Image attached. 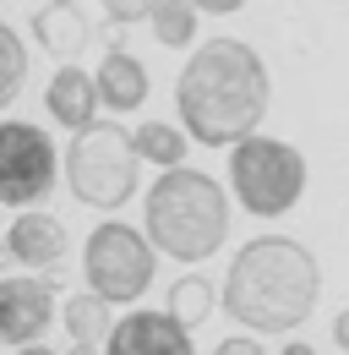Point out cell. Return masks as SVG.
Here are the masks:
<instances>
[{"mask_svg": "<svg viewBox=\"0 0 349 355\" xmlns=\"http://www.w3.org/2000/svg\"><path fill=\"white\" fill-rule=\"evenodd\" d=\"M267 98H273V77L262 55L240 39H208L202 49H191L174 83L180 126L202 148H240L246 137H257Z\"/></svg>", "mask_w": 349, "mask_h": 355, "instance_id": "obj_1", "label": "cell"}, {"mask_svg": "<svg viewBox=\"0 0 349 355\" xmlns=\"http://www.w3.org/2000/svg\"><path fill=\"white\" fill-rule=\"evenodd\" d=\"M322 301V263L295 235H257L224 273V311L257 339H289Z\"/></svg>", "mask_w": 349, "mask_h": 355, "instance_id": "obj_2", "label": "cell"}, {"mask_svg": "<svg viewBox=\"0 0 349 355\" xmlns=\"http://www.w3.org/2000/svg\"><path fill=\"white\" fill-rule=\"evenodd\" d=\"M142 230L159 246V257L174 263H208L229 241V197L208 170H159L142 202Z\"/></svg>", "mask_w": 349, "mask_h": 355, "instance_id": "obj_3", "label": "cell"}, {"mask_svg": "<svg viewBox=\"0 0 349 355\" xmlns=\"http://www.w3.org/2000/svg\"><path fill=\"white\" fill-rule=\"evenodd\" d=\"M66 186H71V197L82 208H98V214L126 208L136 197V186H142V153H136L126 126L98 121V126L71 137V148H66Z\"/></svg>", "mask_w": 349, "mask_h": 355, "instance_id": "obj_4", "label": "cell"}, {"mask_svg": "<svg viewBox=\"0 0 349 355\" xmlns=\"http://www.w3.org/2000/svg\"><path fill=\"white\" fill-rule=\"evenodd\" d=\"M229 191L251 219H284L305 197V153L278 137H246L229 148Z\"/></svg>", "mask_w": 349, "mask_h": 355, "instance_id": "obj_5", "label": "cell"}, {"mask_svg": "<svg viewBox=\"0 0 349 355\" xmlns=\"http://www.w3.org/2000/svg\"><path fill=\"white\" fill-rule=\"evenodd\" d=\"M153 268H159V246L147 241V230L131 224H98L82 246L87 290L104 295L109 306H136L153 290Z\"/></svg>", "mask_w": 349, "mask_h": 355, "instance_id": "obj_6", "label": "cell"}, {"mask_svg": "<svg viewBox=\"0 0 349 355\" xmlns=\"http://www.w3.org/2000/svg\"><path fill=\"white\" fill-rule=\"evenodd\" d=\"M60 186V159L55 142L33 121H0V202L28 214Z\"/></svg>", "mask_w": 349, "mask_h": 355, "instance_id": "obj_7", "label": "cell"}, {"mask_svg": "<svg viewBox=\"0 0 349 355\" xmlns=\"http://www.w3.org/2000/svg\"><path fill=\"white\" fill-rule=\"evenodd\" d=\"M60 311L66 306H55V284H49V279H28V273L0 279V339H6L11 350L39 345Z\"/></svg>", "mask_w": 349, "mask_h": 355, "instance_id": "obj_8", "label": "cell"}, {"mask_svg": "<svg viewBox=\"0 0 349 355\" xmlns=\"http://www.w3.org/2000/svg\"><path fill=\"white\" fill-rule=\"evenodd\" d=\"M104 355H197V345H191V328L174 322L170 311H126Z\"/></svg>", "mask_w": 349, "mask_h": 355, "instance_id": "obj_9", "label": "cell"}, {"mask_svg": "<svg viewBox=\"0 0 349 355\" xmlns=\"http://www.w3.org/2000/svg\"><path fill=\"white\" fill-rule=\"evenodd\" d=\"M6 257L22 268H39V273L60 268V257H66V224L55 214H39V208L17 214L6 224Z\"/></svg>", "mask_w": 349, "mask_h": 355, "instance_id": "obj_10", "label": "cell"}, {"mask_svg": "<svg viewBox=\"0 0 349 355\" xmlns=\"http://www.w3.org/2000/svg\"><path fill=\"white\" fill-rule=\"evenodd\" d=\"M98 104H104L98 77H87L82 66H60V71L49 77V88H44V110H49V121L66 126L71 137L87 132V126H98Z\"/></svg>", "mask_w": 349, "mask_h": 355, "instance_id": "obj_11", "label": "cell"}, {"mask_svg": "<svg viewBox=\"0 0 349 355\" xmlns=\"http://www.w3.org/2000/svg\"><path fill=\"white\" fill-rule=\"evenodd\" d=\"M98 93H104V110H115V115H131V110H142L147 104V93H153V83H147V66L136 60V55H126V49H104V60H98Z\"/></svg>", "mask_w": 349, "mask_h": 355, "instance_id": "obj_12", "label": "cell"}, {"mask_svg": "<svg viewBox=\"0 0 349 355\" xmlns=\"http://www.w3.org/2000/svg\"><path fill=\"white\" fill-rule=\"evenodd\" d=\"M33 39L44 44V55H55V60L71 66V55L87 49L93 28H87V17L77 6H39V11H33Z\"/></svg>", "mask_w": 349, "mask_h": 355, "instance_id": "obj_13", "label": "cell"}, {"mask_svg": "<svg viewBox=\"0 0 349 355\" xmlns=\"http://www.w3.org/2000/svg\"><path fill=\"white\" fill-rule=\"evenodd\" d=\"M60 322H66V334H71V345H109V334H115V311L104 295H93V290H77L66 311H60Z\"/></svg>", "mask_w": 349, "mask_h": 355, "instance_id": "obj_14", "label": "cell"}, {"mask_svg": "<svg viewBox=\"0 0 349 355\" xmlns=\"http://www.w3.org/2000/svg\"><path fill=\"white\" fill-rule=\"evenodd\" d=\"M164 311L197 334V328L218 311V290L208 284V273H180V279L170 284V295H164Z\"/></svg>", "mask_w": 349, "mask_h": 355, "instance_id": "obj_15", "label": "cell"}, {"mask_svg": "<svg viewBox=\"0 0 349 355\" xmlns=\"http://www.w3.org/2000/svg\"><path fill=\"white\" fill-rule=\"evenodd\" d=\"M136 153H142V164H159V170H180L186 164V148H191V132L186 126H174V121H142L136 132Z\"/></svg>", "mask_w": 349, "mask_h": 355, "instance_id": "obj_16", "label": "cell"}, {"mask_svg": "<svg viewBox=\"0 0 349 355\" xmlns=\"http://www.w3.org/2000/svg\"><path fill=\"white\" fill-rule=\"evenodd\" d=\"M147 28H153V39L164 49H186L197 39V6H191V0H153Z\"/></svg>", "mask_w": 349, "mask_h": 355, "instance_id": "obj_17", "label": "cell"}, {"mask_svg": "<svg viewBox=\"0 0 349 355\" xmlns=\"http://www.w3.org/2000/svg\"><path fill=\"white\" fill-rule=\"evenodd\" d=\"M22 77H28L22 33H17V28H0V104H11V98L22 93Z\"/></svg>", "mask_w": 349, "mask_h": 355, "instance_id": "obj_18", "label": "cell"}, {"mask_svg": "<svg viewBox=\"0 0 349 355\" xmlns=\"http://www.w3.org/2000/svg\"><path fill=\"white\" fill-rule=\"evenodd\" d=\"M109 22H147L153 17V0H98Z\"/></svg>", "mask_w": 349, "mask_h": 355, "instance_id": "obj_19", "label": "cell"}, {"mask_svg": "<svg viewBox=\"0 0 349 355\" xmlns=\"http://www.w3.org/2000/svg\"><path fill=\"white\" fill-rule=\"evenodd\" d=\"M213 355H267V350H262V339H251V334H235V339H218Z\"/></svg>", "mask_w": 349, "mask_h": 355, "instance_id": "obj_20", "label": "cell"}, {"mask_svg": "<svg viewBox=\"0 0 349 355\" xmlns=\"http://www.w3.org/2000/svg\"><path fill=\"white\" fill-rule=\"evenodd\" d=\"M191 6H197V11H208V17H235L246 0H191Z\"/></svg>", "mask_w": 349, "mask_h": 355, "instance_id": "obj_21", "label": "cell"}, {"mask_svg": "<svg viewBox=\"0 0 349 355\" xmlns=\"http://www.w3.org/2000/svg\"><path fill=\"white\" fill-rule=\"evenodd\" d=\"M333 345H339V350L349 355V306L339 311V317H333Z\"/></svg>", "mask_w": 349, "mask_h": 355, "instance_id": "obj_22", "label": "cell"}, {"mask_svg": "<svg viewBox=\"0 0 349 355\" xmlns=\"http://www.w3.org/2000/svg\"><path fill=\"white\" fill-rule=\"evenodd\" d=\"M278 355H316V350H311V339H289V345H284Z\"/></svg>", "mask_w": 349, "mask_h": 355, "instance_id": "obj_23", "label": "cell"}, {"mask_svg": "<svg viewBox=\"0 0 349 355\" xmlns=\"http://www.w3.org/2000/svg\"><path fill=\"white\" fill-rule=\"evenodd\" d=\"M66 355H104V345H71Z\"/></svg>", "mask_w": 349, "mask_h": 355, "instance_id": "obj_24", "label": "cell"}, {"mask_svg": "<svg viewBox=\"0 0 349 355\" xmlns=\"http://www.w3.org/2000/svg\"><path fill=\"white\" fill-rule=\"evenodd\" d=\"M17 355H55V350H49V345H22Z\"/></svg>", "mask_w": 349, "mask_h": 355, "instance_id": "obj_25", "label": "cell"}, {"mask_svg": "<svg viewBox=\"0 0 349 355\" xmlns=\"http://www.w3.org/2000/svg\"><path fill=\"white\" fill-rule=\"evenodd\" d=\"M39 6H77V0H39Z\"/></svg>", "mask_w": 349, "mask_h": 355, "instance_id": "obj_26", "label": "cell"}]
</instances>
